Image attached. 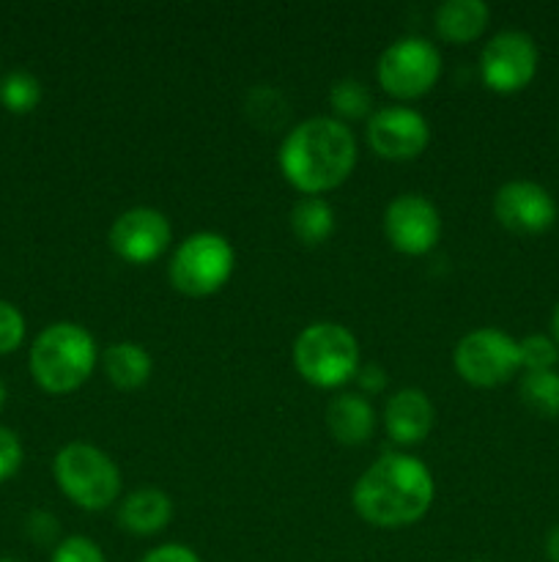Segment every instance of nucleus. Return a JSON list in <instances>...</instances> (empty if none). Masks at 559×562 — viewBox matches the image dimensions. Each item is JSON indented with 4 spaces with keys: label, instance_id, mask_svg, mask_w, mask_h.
<instances>
[{
    "label": "nucleus",
    "instance_id": "obj_19",
    "mask_svg": "<svg viewBox=\"0 0 559 562\" xmlns=\"http://www.w3.org/2000/svg\"><path fill=\"white\" fill-rule=\"evenodd\" d=\"M290 228L301 245H321L334 231V212L323 198L305 195L290 209Z\"/></svg>",
    "mask_w": 559,
    "mask_h": 562
},
{
    "label": "nucleus",
    "instance_id": "obj_3",
    "mask_svg": "<svg viewBox=\"0 0 559 562\" xmlns=\"http://www.w3.org/2000/svg\"><path fill=\"white\" fill-rule=\"evenodd\" d=\"M96 357V340L82 324L55 322L33 340L31 373L38 387L64 395L88 382Z\"/></svg>",
    "mask_w": 559,
    "mask_h": 562
},
{
    "label": "nucleus",
    "instance_id": "obj_1",
    "mask_svg": "<svg viewBox=\"0 0 559 562\" xmlns=\"http://www.w3.org/2000/svg\"><path fill=\"white\" fill-rule=\"evenodd\" d=\"M433 475L420 459L387 453L373 461L354 483V508L367 525L398 530L414 525L433 505Z\"/></svg>",
    "mask_w": 559,
    "mask_h": 562
},
{
    "label": "nucleus",
    "instance_id": "obj_18",
    "mask_svg": "<svg viewBox=\"0 0 559 562\" xmlns=\"http://www.w3.org/2000/svg\"><path fill=\"white\" fill-rule=\"evenodd\" d=\"M153 360L146 346L121 340L104 351V373L118 390H137L151 379Z\"/></svg>",
    "mask_w": 559,
    "mask_h": 562
},
{
    "label": "nucleus",
    "instance_id": "obj_9",
    "mask_svg": "<svg viewBox=\"0 0 559 562\" xmlns=\"http://www.w3.org/2000/svg\"><path fill=\"white\" fill-rule=\"evenodd\" d=\"M537 71V44L524 31H502L482 47L480 75L499 93L521 91Z\"/></svg>",
    "mask_w": 559,
    "mask_h": 562
},
{
    "label": "nucleus",
    "instance_id": "obj_25",
    "mask_svg": "<svg viewBox=\"0 0 559 562\" xmlns=\"http://www.w3.org/2000/svg\"><path fill=\"white\" fill-rule=\"evenodd\" d=\"M49 562H107L102 547L85 536H69L55 543L53 560Z\"/></svg>",
    "mask_w": 559,
    "mask_h": 562
},
{
    "label": "nucleus",
    "instance_id": "obj_34",
    "mask_svg": "<svg viewBox=\"0 0 559 562\" xmlns=\"http://www.w3.org/2000/svg\"><path fill=\"white\" fill-rule=\"evenodd\" d=\"M0 562H20V560H11V558H0Z\"/></svg>",
    "mask_w": 559,
    "mask_h": 562
},
{
    "label": "nucleus",
    "instance_id": "obj_27",
    "mask_svg": "<svg viewBox=\"0 0 559 562\" xmlns=\"http://www.w3.org/2000/svg\"><path fill=\"white\" fill-rule=\"evenodd\" d=\"M22 464V442L11 428L0 426V481H9Z\"/></svg>",
    "mask_w": 559,
    "mask_h": 562
},
{
    "label": "nucleus",
    "instance_id": "obj_22",
    "mask_svg": "<svg viewBox=\"0 0 559 562\" xmlns=\"http://www.w3.org/2000/svg\"><path fill=\"white\" fill-rule=\"evenodd\" d=\"M329 102L340 119H365L370 113L373 99L365 82L356 80V77H343L329 91Z\"/></svg>",
    "mask_w": 559,
    "mask_h": 562
},
{
    "label": "nucleus",
    "instance_id": "obj_24",
    "mask_svg": "<svg viewBox=\"0 0 559 562\" xmlns=\"http://www.w3.org/2000/svg\"><path fill=\"white\" fill-rule=\"evenodd\" d=\"M518 351L526 371H554L559 362V346L548 335H526L524 340H518Z\"/></svg>",
    "mask_w": 559,
    "mask_h": 562
},
{
    "label": "nucleus",
    "instance_id": "obj_11",
    "mask_svg": "<svg viewBox=\"0 0 559 562\" xmlns=\"http://www.w3.org/2000/svg\"><path fill=\"white\" fill-rule=\"evenodd\" d=\"M367 143L384 159H414L431 143L427 119L406 104H387L367 119Z\"/></svg>",
    "mask_w": 559,
    "mask_h": 562
},
{
    "label": "nucleus",
    "instance_id": "obj_31",
    "mask_svg": "<svg viewBox=\"0 0 559 562\" xmlns=\"http://www.w3.org/2000/svg\"><path fill=\"white\" fill-rule=\"evenodd\" d=\"M546 558L548 562H559V525L548 532L546 538Z\"/></svg>",
    "mask_w": 559,
    "mask_h": 562
},
{
    "label": "nucleus",
    "instance_id": "obj_33",
    "mask_svg": "<svg viewBox=\"0 0 559 562\" xmlns=\"http://www.w3.org/2000/svg\"><path fill=\"white\" fill-rule=\"evenodd\" d=\"M5 395H9V390H5L3 379H0V412H3V406H5Z\"/></svg>",
    "mask_w": 559,
    "mask_h": 562
},
{
    "label": "nucleus",
    "instance_id": "obj_32",
    "mask_svg": "<svg viewBox=\"0 0 559 562\" xmlns=\"http://www.w3.org/2000/svg\"><path fill=\"white\" fill-rule=\"evenodd\" d=\"M551 333H554V340H557V346H559V305L551 316Z\"/></svg>",
    "mask_w": 559,
    "mask_h": 562
},
{
    "label": "nucleus",
    "instance_id": "obj_5",
    "mask_svg": "<svg viewBox=\"0 0 559 562\" xmlns=\"http://www.w3.org/2000/svg\"><path fill=\"white\" fill-rule=\"evenodd\" d=\"M60 492L82 510H104L121 494V472L104 450L88 442H69L53 461Z\"/></svg>",
    "mask_w": 559,
    "mask_h": 562
},
{
    "label": "nucleus",
    "instance_id": "obj_28",
    "mask_svg": "<svg viewBox=\"0 0 559 562\" xmlns=\"http://www.w3.org/2000/svg\"><path fill=\"white\" fill-rule=\"evenodd\" d=\"M27 536L33 538L36 543H53L55 538H58V519H55L53 514H47V510H33L31 516H27Z\"/></svg>",
    "mask_w": 559,
    "mask_h": 562
},
{
    "label": "nucleus",
    "instance_id": "obj_16",
    "mask_svg": "<svg viewBox=\"0 0 559 562\" xmlns=\"http://www.w3.org/2000/svg\"><path fill=\"white\" fill-rule=\"evenodd\" d=\"M327 426L340 445H365L376 428V412L360 393H340L327 406Z\"/></svg>",
    "mask_w": 559,
    "mask_h": 562
},
{
    "label": "nucleus",
    "instance_id": "obj_2",
    "mask_svg": "<svg viewBox=\"0 0 559 562\" xmlns=\"http://www.w3.org/2000/svg\"><path fill=\"white\" fill-rule=\"evenodd\" d=\"M285 179L305 195L334 190L356 165L354 132L332 115H312L285 135L277 154Z\"/></svg>",
    "mask_w": 559,
    "mask_h": 562
},
{
    "label": "nucleus",
    "instance_id": "obj_10",
    "mask_svg": "<svg viewBox=\"0 0 559 562\" xmlns=\"http://www.w3.org/2000/svg\"><path fill=\"white\" fill-rule=\"evenodd\" d=\"M438 234H442V217L425 195L403 192L384 209V236L395 250L406 252V256L431 252L436 247Z\"/></svg>",
    "mask_w": 559,
    "mask_h": 562
},
{
    "label": "nucleus",
    "instance_id": "obj_12",
    "mask_svg": "<svg viewBox=\"0 0 559 562\" xmlns=\"http://www.w3.org/2000/svg\"><path fill=\"white\" fill-rule=\"evenodd\" d=\"M170 239H173L170 220L151 206L126 209L110 228V245L129 263L157 261L170 247Z\"/></svg>",
    "mask_w": 559,
    "mask_h": 562
},
{
    "label": "nucleus",
    "instance_id": "obj_30",
    "mask_svg": "<svg viewBox=\"0 0 559 562\" xmlns=\"http://www.w3.org/2000/svg\"><path fill=\"white\" fill-rule=\"evenodd\" d=\"M356 382L367 393H381L387 387V373H384L378 362H367V366H360V371H356Z\"/></svg>",
    "mask_w": 559,
    "mask_h": 562
},
{
    "label": "nucleus",
    "instance_id": "obj_4",
    "mask_svg": "<svg viewBox=\"0 0 559 562\" xmlns=\"http://www.w3.org/2000/svg\"><path fill=\"white\" fill-rule=\"evenodd\" d=\"M294 366L316 387H340L360 371V344L343 324L316 322L296 335Z\"/></svg>",
    "mask_w": 559,
    "mask_h": 562
},
{
    "label": "nucleus",
    "instance_id": "obj_15",
    "mask_svg": "<svg viewBox=\"0 0 559 562\" xmlns=\"http://www.w3.org/2000/svg\"><path fill=\"white\" fill-rule=\"evenodd\" d=\"M173 519V499L162 488H137L118 505V525L132 536H157Z\"/></svg>",
    "mask_w": 559,
    "mask_h": 562
},
{
    "label": "nucleus",
    "instance_id": "obj_17",
    "mask_svg": "<svg viewBox=\"0 0 559 562\" xmlns=\"http://www.w3.org/2000/svg\"><path fill=\"white\" fill-rule=\"evenodd\" d=\"M491 9L482 0H444L436 9L438 36L453 44L475 42L486 31Z\"/></svg>",
    "mask_w": 559,
    "mask_h": 562
},
{
    "label": "nucleus",
    "instance_id": "obj_7",
    "mask_svg": "<svg viewBox=\"0 0 559 562\" xmlns=\"http://www.w3.org/2000/svg\"><path fill=\"white\" fill-rule=\"evenodd\" d=\"M378 82L400 99L422 97L442 75V53L425 36H403L389 44L376 66Z\"/></svg>",
    "mask_w": 559,
    "mask_h": 562
},
{
    "label": "nucleus",
    "instance_id": "obj_14",
    "mask_svg": "<svg viewBox=\"0 0 559 562\" xmlns=\"http://www.w3.org/2000/svg\"><path fill=\"white\" fill-rule=\"evenodd\" d=\"M433 423H436V409L420 387L398 390L384 409V426L398 445L425 442L427 434L433 431Z\"/></svg>",
    "mask_w": 559,
    "mask_h": 562
},
{
    "label": "nucleus",
    "instance_id": "obj_23",
    "mask_svg": "<svg viewBox=\"0 0 559 562\" xmlns=\"http://www.w3.org/2000/svg\"><path fill=\"white\" fill-rule=\"evenodd\" d=\"M247 113L263 130H274L288 119V102L272 86H255L247 97Z\"/></svg>",
    "mask_w": 559,
    "mask_h": 562
},
{
    "label": "nucleus",
    "instance_id": "obj_26",
    "mask_svg": "<svg viewBox=\"0 0 559 562\" xmlns=\"http://www.w3.org/2000/svg\"><path fill=\"white\" fill-rule=\"evenodd\" d=\"M25 338V318L11 302L0 300V357L20 349Z\"/></svg>",
    "mask_w": 559,
    "mask_h": 562
},
{
    "label": "nucleus",
    "instance_id": "obj_8",
    "mask_svg": "<svg viewBox=\"0 0 559 562\" xmlns=\"http://www.w3.org/2000/svg\"><path fill=\"white\" fill-rule=\"evenodd\" d=\"M455 371L475 387L504 384L521 368L518 340L497 327L471 329L453 351Z\"/></svg>",
    "mask_w": 559,
    "mask_h": 562
},
{
    "label": "nucleus",
    "instance_id": "obj_29",
    "mask_svg": "<svg viewBox=\"0 0 559 562\" xmlns=\"http://www.w3.org/2000/svg\"><path fill=\"white\" fill-rule=\"evenodd\" d=\"M140 562H201V558L184 543H162V547L142 554Z\"/></svg>",
    "mask_w": 559,
    "mask_h": 562
},
{
    "label": "nucleus",
    "instance_id": "obj_6",
    "mask_svg": "<svg viewBox=\"0 0 559 562\" xmlns=\"http://www.w3.org/2000/svg\"><path fill=\"white\" fill-rule=\"evenodd\" d=\"M236 267L233 245L223 234L197 231L175 247L170 258V283L186 296H208L223 289Z\"/></svg>",
    "mask_w": 559,
    "mask_h": 562
},
{
    "label": "nucleus",
    "instance_id": "obj_20",
    "mask_svg": "<svg viewBox=\"0 0 559 562\" xmlns=\"http://www.w3.org/2000/svg\"><path fill=\"white\" fill-rule=\"evenodd\" d=\"M521 401L540 417L559 415V373L557 371H526L521 379Z\"/></svg>",
    "mask_w": 559,
    "mask_h": 562
},
{
    "label": "nucleus",
    "instance_id": "obj_21",
    "mask_svg": "<svg viewBox=\"0 0 559 562\" xmlns=\"http://www.w3.org/2000/svg\"><path fill=\"white\" fill-rule=\"evenodd\" d=\"M42 99V82L25 69H14L0 80V102L11 113H31Z\"/></svg>",
    "mask_w": 559,
    "mask_h": 562
},
{
    "label": "nucleus",
    "instance_id": "obj_13",
    "mask_svg": "<svg viewBox=\"0 0 559 562\" xmlns=\"http://www.w3.org/2000/svg\"><path fill=\"white\" fill-rule=\"evenodd\" d=\"M493 214L513 234H543L557 220V201L546 187L513 179L493 195Z\"/></svg>",
    "mask_w": 559,
    "mask_h": 562
}]
</instances>
